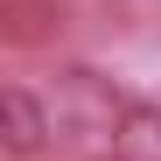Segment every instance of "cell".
Returning <instances> with one entry per match:
<instances>
[{"label": "cell", "mask_w": 161, "mask_h": 161, "mask_svg": "<svg viewBox=\"0 0 161 161\" xmlns=\"http://www.w3.org/2000/svg\"><path fill=\"white\" fill-rule=\"evenodd\" d=\"M112 161H161V105L126 98V112L112 126Z\"/></svg>", "instance_id": "3"}, {"label": "cell", "mask_w": 161, "mask_h": 161, "mask_svg": "<svg viewBox=\"0 0 161 161\" xmlns=\"http://www.w3.org/2000/svg\"><path fill=\"white\" fill-rule=\"evenodd\" d=\"M49 140H56L49 98H35L28 84H7L0 91V147H7V161H35Z\"/></svg>", "instance_id": "2"}, {"label": "cell", "mask_w": 161, "mask_h": 161, "mask_svg": "<svg viewBox=\"0 0 161 161\" xmlns=\"http://www.w3.org/2000/svg\"><path fill=\"white\" fill-rule=\"evenodd\" d=\"M119 112H126V105H112V91H105L91 70H70L63 84H56V98H49V119H56L63 140H98V133L112 140Z\"/></svg>", "instance_id": "1"}]
</instances>
